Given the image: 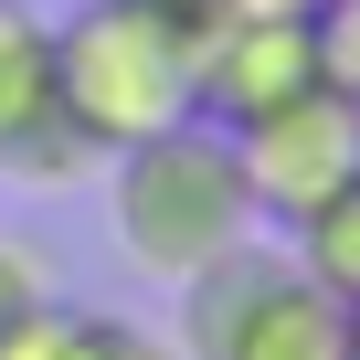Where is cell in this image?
I'll use <instances>...</instances> for the list:
<instances>
[{"label":"cell","instance_id":"obj_10","mask_svg":"<svg viewBox=\"0 0 360 360\" xmlns=\"http://www.w3.org/2000/svg\"><path fill=\"white\" fill-rule=\"evenodd\" d=\"M307 22H318V75L360 96V0H307Z\"/></svg>","mask_w":360,"mask_h":360},{"label":"cell","instance_id":"obj_8","mask_svg":"<svg viewBox=\"0 0 360 360\" xmlns=\"http://www.w3.org/2000/svg\"><path fill=\"white\" fill-rule=\"evenodd\" d=\"M106 148L64 117V106H43V117H22L11 138H0V180H22V191H64V180H85Z\"/></svg>","mask_w":360,"mask_h":360},{"label":"cell","instance_id":"obj_2","mask_svg":"<svg viewBox=\"0 0 360 360\" xmlns=\"http://www.w3.org/2000/svg\"><path fill=\"white\" fill-rule=\"evenodd\" d=\"M53 106L117 159L191 117V43L148 0H85L53 22Z\"/></svg>","mask_w":360,"mask_h":360},{"label":"cell","instance_id":"obj_9","mask_svg":"<svg viewBox=\"0 0 360 360\" xmlns=\"http://www.w3.org/2000/svg\"><path fill=\"white\" fill-rule=\"evenodd\" d=\"M43 106H53V22L0 0V138L22 117H43Z\"/></svg>","mask_w":360,"mask_h":360},{"label":"cell","instance_id":"obj_11","mask_svg":"<svg viewBox=\"0 0 360 360\" xmlns=\"http://www.w3.org/2000/svg\"><path fill=\"white\" fill-rule=\"evenodd\" d=\"M43 297H53V265H43V244L0 233V328H11V318H32Z\"/></svg>","mask_w":360,"mask_h":360},{"label":"cell","instance_id":"obj_4","mask_svg":"<svg viewBox=\"0 0 360 360\" xmlns=\"http://www.w3.org/2000/svg\"><path fill=\"white\" fill-rule=\"evenodd\" d=\"M223 138H233V159H244L255 212H265V223H307L339 180L360 169V96H339V85L318 75V85H297L286 106H265V117H244V127H223Z\"/></svg>","mask_w":360,"mask_h":360},{"label":"cell","instance_id":"obj_3","mask_svg":"<svg viewBox=\"0 0 360 360\" xmlns=\"http://www.w3.org/2000/svg\"><path fill=\"white\" fill-rule=\"evenodd\" d=\"M180 360H349V307L255 233L180 286Z\"/></svg>","mask_w":360,"mask_h":360},{"label":"cell","instance_id":"obj_7","mask_svg":"<svg viewBox=\"0 0 360 360\" xmlns=\"http://www.w3.org/2000/svg\"><path fill=\"white\" fill-rule=\"evenodd\" d=\"M286 233H297L286 255H297V265H307V276H318L339 307H360V169L339 180V191H328L307 223H286Z\"/></svg>","mask_w":360,"mask_h":360},{"label":"cell","instance_id":"obj_12","mask_svg":"<svg viewBox=\"0 0 360 360\" xmlns=\"http://www.w3.org/2000/svg\"><path fill=\"white\" fill-rule=\"evenodd\" d=\"M349 360H360V307H349Z\"/></svg>","mask_w":360,"mask_h":360},{"label":"cell","instance_id":"obj_6","mask_svg":"<svg viewBox=\"0 0 360 360\" xmlns=\"http://www.w3.org/2000/svg\"><path fill=\"white\" fill-rule=\"evenodd\" d=\"M0 360H180V349L148 339L138 318H106V307H64V297H43L32 318L0 328Z\"/></svg>","mask_w":360,"mask_h":360},{"label":"cell","instance_id":"obj_5","mask_svg":"<svg viewBox=\"0 0 360 360\" xmlns=\"http://www.w3.org/2000/svg\"><path fill=\"white\" fill-rule=\"evenodd\" d=\"M297 85H318L307 0H233V11L191 43V117L202 127H244V117L286 106Z\"/></svg>","mask_w":360,"mask_h":360},{"label":"cell","instance_id":"obj_1","mask_svg":"<svg viewBox=\"0 0 360 360\" xmlns=\"http://www.w3.org/2000/svg\"><path fill=\"white\" fill-rule=\"evenodd\" d=\"M106 223H117V255L148 286H191L212 255H233V244L265 233L233 138L202 127V117H180V127L117 148V169H106Z\"/></svg>","mask_w":360,"mask_h":360}]
</instances>
